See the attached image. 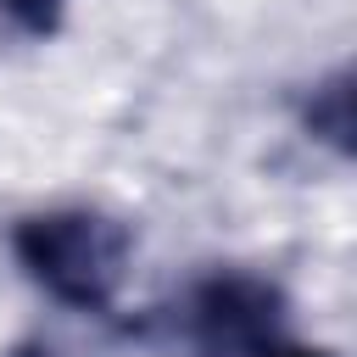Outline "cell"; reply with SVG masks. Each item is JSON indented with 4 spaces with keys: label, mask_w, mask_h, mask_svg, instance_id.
<instances>
[{
    "label": "cell",
    "mask_w": 357,
    "mask_h": 357,
    "mask_svg": "<svg viewBox=\"0 0 357 357\" xmlns=\"http://www.w3.org/2000/svg\"><path fill=\"white\" fill-rule=\"evenodd\" d=\"M11 251L28 268V279L56 296L73 312H106L123 273H128V251L134 234L128 223L89 212V206H50V212H28L11 229Z\"/></svg>",
    "instance_id": "cell-1"
},
{
    "label": "cell",
    "mask_w": 357,
    "mask_h": 357,
    "mask_svg": "<svg viewBox=\"0 0 357 357\" xmlns=\"http://www.w3.org/2000/svg\"><path fill=\"white\" fill-rule=\"evenodd\" d=\"M162 324L190 357H257L279 340L284 290L262 273H212L190 284Z\"/></svg>",
    "instance_id": "cell-2"
},
{
    "label": "cell",
    "mask_w": 357,
    "mask_h": 357,
    "mask_svg": "<svg viewBox=\"0 0 357 357\" xmlns=\"http://www.w3.org/2000/svg\"><path fill=\"white\" fill-rule=\"evenodd\" d=\"M307 128L318 139H329L335 151H346V134H351V89H346V73H335L329 84L312 89L307 100Z\"/></svg>",
    "instance_id": "cell-3"
},
{
    "label": "cell",
    "mask_w": 357,
    "mask_h": 357,
    "mask_svg": "<svg viewBox=\"0 0 357 357\" xmlns=\"http://www.w3.org/2000/svg\"><path fill=\"white\" fill-rule=\"evenodd\" d=\"M0 11L11 17L17 33H28V39H50V33L61 28V17H67V0H0Z\"/></svg>",
    "instance_id": "cell-4"
},
{
    "label": "cell",
    "mask_w": 357,
    "mask_h": 357,
    "mask_svg": "<svg viewBox=\"0 0 357 357\" xmlns=\"http://www.w3.org/2000/svg\"><path fill=\"white\" fill-rule=\"evenodd\" d=\"M257 357H329V351H318V346H296V340H284V335H279V340H273V346H262Z\"/></svg>",
    "instance_id": "cell-5"
}]
</instances>
